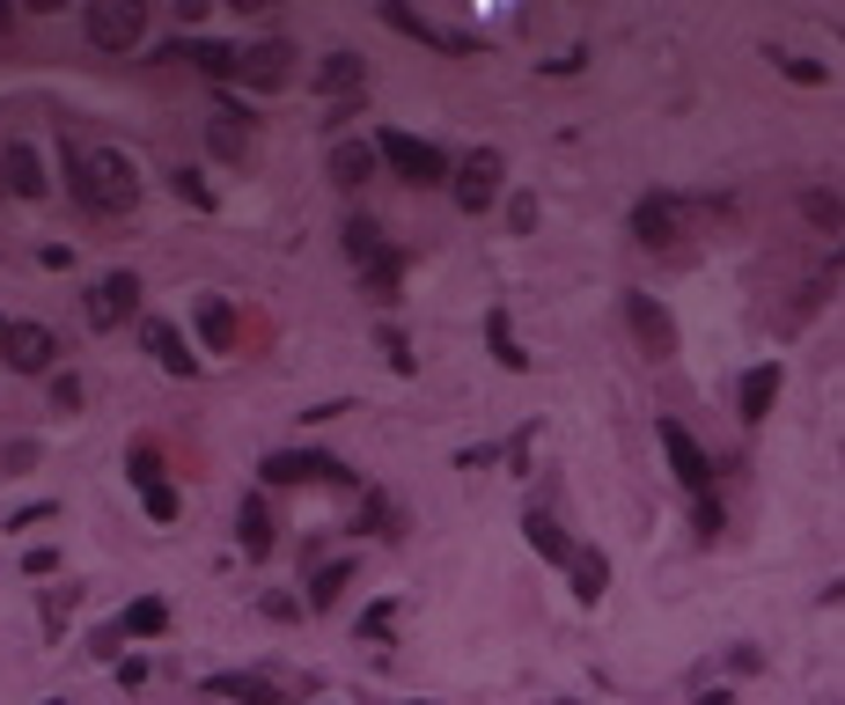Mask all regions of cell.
I'll return each instance as SVG.
<instances>
[{
    "label": "cell",
    "mask_w": 845,
    "mask_h": 705,
    "mask_svg": "<svg viewBox=\"0 0 845 705\" xmlns=\"http://www.w3.org/2000/svg\"><path fill=\"white\" fill-rule=\"evenodd\" d=\"M119 625H125V633H162V625H169V603H162V595H140Z\"/></svg>",
    "instance_id": "484cf974"
},
{
    "label": "cell",
    "mask_w": 845,
    "mask_h": 705,
    "mask_svg": "<svg viewBox=\"0 0 845 705\" xmlns=\"http://www.w3.org/2000/svg\"><path fill=\"white\" fill-rule=\"evenodd\" d=\"M8 331H15V323H0V345H8Z\"/></svg>",
    "instance_id": "1f68e13d"
},
{
    "label": "cell",
    "mask_w": 845,
    "mask_h": 705,
    "mask_svg": "<svg viewBox=\"0 0 845 705\" xmlns=\"http://www.w3.org/2000/svg\"><path fill=\"white\" fill-rule=\"evenodd\" d=\"M368 294H375V302L397 294V258H375V265H368Z\"/></svg>",
    "instance_id": "f546056e"
},
{
    "label": "cell",
    "mask_w": 845,
    "mask_h": 705,
    "mask_svg": "<svg viewBox=\"0 0 845 705\" xmlns=\"http://www.w3.org/2000/svg\"><path fill=\"white\" fill-rule=\"evenodd\" d=\"M74 198L89 214H133L140 206V177L125 155H74Z\"/></svg>",
    "instance_id": "6da1fadb"
},
{
    "label": "cell",
    "mask_w": 845,
    "mask_h": 705,
    "mask_svg": "<svg viewBox=\"0 0 845 705\" xmlns=\"http://www.w3.org/2000/svg\"><path fill=\"white\" fill-rule=\"evenodd\" d=\"M361 633H368V639H383V633H390V603L368 610V617H361Z\"/></svg>",
    "instance_id": "4dcf8cb0"
},
{
    "label": "cell",
    "mask_w": 845,
    "mask_h": 705,
    "mask_svg": "<svg viewBox=\"0 0 845 705\" xmlns=\"http://www.w3.org/2000/svg\"><path fill=\"white\" fill-rule=\"evenodd\" d=\"M522 530H530V544H537V559H574V544H566V530H559L552 514H530V522H522Z\"/></svg>",
    "instance_id": "603a6c76"
},
{
    "label": "cell",
    "mask_w": 845,
    "mask_h": 705,
    "mask_svg": "<svg viewBox=\"0 0 845 705\" xmlns=\"http://www.w3.org/2000/svg\"><path fill=\"white\" fill-rule=\"evenodd\" d=\"M662 448H669V470H676V486L691 492V500H713V470H706V448L676 419H662Z\"/></svg>",
    "instance_id": "5b68a950"
},
{
    "label": "cell",
    "mask_w": 845,
    "mask_h": 705,
    "mask_svg": "<svg viewBox=\"0 0 845 705\" xmlns=\"http://www.w3.org/2000/svg\"><path fill=\"white\" fill-rule=\"evenodd\" d=\"M566 566H574V595H581V603H604V588H610V566L596 559V552H581V544H574V559H566Z\"/></svg>",
    "instance_id": "44dd1931"
},
{
    "label": "cell",
    "mask_w": 845,
    "mask_h": 705,
    "mask_svg": "<svg viewBox=\"0 0 845 705\" xmlns=\"http://www.w3.org/2000/svg\"><path fill=\"white\" fill-rule=\"evenodd\" d=\"M288 59H294L288 45H250V52H243V73H236V81H250V89H280V81L294 73Z\"/></svg>",
    "instance_id": "9a60e30c"
},
{
    "label": "cell",
    "mask_w": 845,
    "mask_h": 705,
    "mask_svg": "<svg viewBox=\"0 0 845 705\" xmlns=\"http://www.w3.org/2000/svg\"><path fill=\"white\" fill-rule=\"evenodd\" d=\"M346 250H353L361 265H375V258H390V250H383V228H375V220H346Z\"/></svg>",
    "instance_id": "d4e9b609"
},
{
    "label": "cell",
    "mask_w": 845,
    "mask_h": 705,
    "mask_svg": "<svg viewBox=\"0 0 845 705\" xmlns=\"http://www.w3.org/2000/svg\"><path fill=\"white\" fill-rule=\"evenodd\" d=\"M361 81H368V67L353 59V52H331V59H324V73H316V89H324V96H353Z\"/></svg>",
    "instance_id": "ffe728a7"
},
{
    "label": "cell",
    "mask_w": 845,
    "mask_h": 705,
    "mask_svg": "<svg viewBox=\"0 0 845 705\" xmlns=\"http://www.w3.org/2000/svg\"><path fill=\"white\" fill-rule=\"evenodd\" d=\"M206 147H214L221 162H250V118L243 111H214L206 118Z\"/></svg>",
    "instance_id": "5bb4252c"
},
{
    "label": "cell",
    "mask_w": 845,
    "mask_h": 705,
    "mask_svg": "<svg viewBox=\"0 0 845 705\" xmlns=\"http://www.w3.org/2000/svg\"><path fill=\"white\" fill-rule=\"evenodd\" d=\"M214 698H243V705H280L288 698V683L280 676H250V669H228V676H206Z\"/></svg>",
    "instance_id": "7c38bea8"
},
{
    "label": "cell",
    "mask_w": 845,
    "mask_h": 705,
    "mask_svg": "<svg viewBox=\"0 0 845 705\" xmlns=\"http://www.w3.org/2000/svg\"><path fill=\"white\" fill-rule=\"evenodd\" d=\"M199 331H206V345H214V353L236 339V317H228V302H199Z\"/></svg>",
    "instance_id": "4316f807"
},
{
    "label": "cell",
    "mask_w": 845,
    "mask_h": 705,
    "mask_svg": "<svg viewBox=\"0 0 845 705\" xmlns=\"http://www.w3.org/2000/svg\"><path fill=\"white\" fill-rule=\"evenodd\" d=\"M133 486H140V500H147V514H155V522H177V486H169L162 478V456H155V448H133Z\"/></svg>",
    "instance_id": "30bf717a"
},
{
    "label": "cell",
    "mask_w": 845,
    "mask_h": 705,
    "mask_svg": "<svg viewBox=\"0 0 845 705\" xmlns=\"http://www.w3.org/2000/svg\"><path fill=\"white\" fill-rule=\"evenodd\" d=\"M626 323H632V339H640L647 361H669L676 353V323H669V309H662L654 294H626Z\"/></svg>",
    "instance_id": "8992f818"
},
{
    "label": "cell",
    "mask_w": 845,
    "mask_h": 705,
    "mask_svg": "<svg viewBox=\"0 0 845 705\" xmlns=\"http://www.w3.org/2000/svg\"><path fill=\"white\" fill-rule=\"evenodd\" d=\"M192 59H199L206 73H221V81H228V73H243V52H236V45H199Z\"/></svg>",
    "instance_id": "f1b7e54d"
},
{
    "label": "cell",
    "mask_w": 845,
    "mask_h": 705,
    "mask_svg": "<svg viewBox=\"0 0 845 705\" xmlns=\"http://www.w3.org/2000/svg\"><path fill=\"white\" fill-rule=\"evenodd\" d=\"M243 552H250V559H266V552H272V514H266V500H250V508H243Z\"/></svg>",
    "instance_id": "cb8c5ba5"
},
{
    "label": "cell",
    "mask_w": 845,
    "mask_h": 705,
    "mask_svg": "<svg viewBox=\"0 0 845 705\" xmlns=\"http://www.w3.org/2000/svg\"><path fill=\"white\" fill-rule=\"evenodd\" d=\"M0 170H8V192H15V198H37V192H45V162H37V147H23V140H15Z\"/></svg>",
    "instance_id": "e0dca14e"
},
{
    "label": "cell",
    "mask_w": 845,
    "mask_h": 705,
    "mask_svg": "<svg viewBox=\"0 0 845 705\" xmlns=\"http://www.w3.org/2000/svg\"><path fill=\"white\" fill-rule=\"evenodd\" d=\"M0 353H8V367H15V375H37V367H52V353H59V345H52L45 323H15Z\"/></svg>",
    "instance_id": "8fae6325"
},
{
    "label": "cell",
    "mask_w": 845,
    "mask_h": 705,
    "mask_svg": "<svg viewBox=\"0 0 845 705\" xmlns=\"http://www.w3.org/2000/svg\"><path fill=\"white\" fill-rule=\"evenodd\" d=\"M346 573H353V566H316V573H309V603H316V610H331V603H338V588H346Z\"/></svg>",
    "instance_id": "83f0119b"
},
{
    "label": "cell",
    "mask_w": 845,
    "mask_h": 705,
    "mask_svg": "<svg viewBox=\"0 0 845 705\" xmlns=\"http://www.w3.org/2000/svg\"><path fill=\"white\" fill-rule=\"evenodd\" d=\"M383 23H390V30H405V37H419V45H441V52L457 45V37H449V30H435V23H419V15H412L405 0H383Z\"/></svg>",
    "instance_id": "7402d4cb"
},
{
    "label": "cell",
    "mask_w": 845,
    "mask_h": 705,
    "mask_svg": "<svg viewBox=\"0 0 845 705\" xmlns=\"http://www.w3.org/2000/svg\"><path fill=\"white\" fill-rule=\"evenodd\" d=\"M801 220L823 228V236H838V228H845V198L831 192V184H816V192H801Z\"/></svg>",
    "instance_id": "d6986e66"
},
{
    "label": "cell",
    "mask_w": 845,
    "mask_h": 705,
    "mask_svg": "<svg viewBox=\"0 0 845 705\" xmlns=\"http://www.w3.org/2000/svg\"><path fill=\"white\" fill-rule=\"evenodd\" d=\"M493 198H500V155L478 147V155H463V162H457V206H463V214H485Z\"/></svg>",
    "instance_id": "52a82bcc"
},
{
    "label": "cell",
    "mask_w": 845,
    "mask_h": 705,
    "mask_svg": "<svg viewBox=\"0 0 845 705\" xmlns=\"http://www.w3.org/2000/svg\"><path fill=\"white\" fill-rule=\"evenodd\" d=\"M375 155H383V162L405 177V184H449V155H441V147H427L419 133H383V140H375Z\"/></svg>",
    "instance_id": "7a4b0ae2"
},
{
    "label": "cell",
    "mask_w": 845,
    "mask_h": 705,
    "mask_svg": "<svg viewBox=\"0 0 845 705\" xmlns=\"http://www.w3.org/2000/svg\"><path fill=\"white\" fill-rule=\"evenodd\" d=\"M147 37V0H97L89 8V45L103 52H125Z\"/></svg>",
    "instance_id": "3957f363"
},
{
    "label": "cell",
    "mask_w": 845,
    "mask_h": 705,
    "mask_svg": "<svg viewBox=\"0 0 845 705\" xmlns=\"http://www.w3.org/2000/svg\"><path fill=\"white\" fill-rule=\"evenodd\" d=\"M632 236H640V250H654V258H676V250H684V206H676V198H640V206H632Z\"/></svg>",
    "instance_id": "277c9868"
},
{
    "label": "cell",
    "mask_w": 845,
    "mask_h": 705,
    "mask_svg": "<svg viewBox=\"0 0 845 705\" xmlns=\"http://www.w3.org/2000/svg\"><path fill=\"white\" fill-rule=\"evenodd\" d=\"M266 478H272V486H353V470H346V463H331V456H302V448H294V456H272V463H266Z\"/></svg>",
    "instance_id": "ba28073f"
},
{
    "label": "cell",
    "mask_w": 845,
    "mask_h": 705,
    "mask_svg": "<svg viewBox=\"0 0 845 705\" xmlns=\"http://www.w3.org/2000/svg\"><path fill=\"white\" fill-rule=\"evenodd\" d=\"M773 397H779V361H757L743 383H735V412H743V419H765V412H773Z\"/></svg>",
    "instance_id": "4fadbf2b"
},
{
    "label": "cell",
    "mask_w": 845,
    "mask_h": 705,
    "mask_svg": "<svg viewBox=\"0 0 845 705\" xmlns=\"http://www.w3.org/2000/svg\"><path fill=\"white\" fill-rule=\"evenodd\" d=\"M368 177H375V147H331V184H346V192H361Z\"/></svg>",
    "instance_id": "ac0fdd59"
},
{
    "label": "cell",
    "mask_w": 845,
    "mask_h": 705,
    "mask_svg": "<svg viewBox=\"0 0 845 705\" xmlns=\"http://www.w3.org/2000/svg\"><path fill=\"white\" fill-rule=\"evenodd\" d=\"M133 309H140V280H133V272H111V280L89 294V323H97V331H119Z\"/></svg>",
    "instance_id": "9c48e42d"
},
{
    "label": "cell",
    "mask_w": 845,
    "mask_h": 705,
    "mask_svg": "<svg viewBox=\"0 0 845 705\" xmlns=\"http://www.w3.org/2000/svg\"><path fill=\"white\" fill-rule=\"evenodd\" d=\"M140 339H147V353H155V361H162L169 375H177V383H184V375H199V361L184 353V339H177V331H169L162 317H147V323H140Z\"/></svg>",
    "instance_id": "2e32d148"
}]
</instances>
